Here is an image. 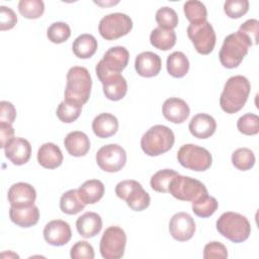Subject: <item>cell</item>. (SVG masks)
<instances>
[{"label":"cell","instance_id":"obj_1","mask_svg":"<svg viewBox=\"0 0 259 259\" xmlns=\"http://www.w3.org/2000/svg\"><path fill=\"white\" fill-rule=\"evenodd\" d=\"M251 85L246 77L242 75L230 77L220 97L221 108L229 114L240 111L248 100Z\"/></svg>","mask_w":259,"mask_h":259},{"label":"cell","instance_id":"obj_2","mask_svg":"<svg viewBox=\"0 0 259 259\" xmlns=\"http://www.w3.org/2000/svg\"><path fill=\"white\" fill-rule=\"evenodd\" d=\"M91 87L92 79L89 71L85 67L74 66L67 73L64 100L83 105L90 97Z\"/></svg>","mask_w":259,"mask_h":259},{"label":"cell","instance_id":"obj_3","mask_svg":"<svg viewBox=\"0 0 259 259\" xmlns=\"http://www.w3.org/2000/svg\"><path fill=\"white\" fill-rule=\"evenodd\" d=\"M175 137L171 128L163 124L151 126L141 139V148L151 157L168 152L174 145Z\"/></svg>","mask_w":259,"mask_h":259},{"label":"cell","instance_id":"obj_4","mask_svg":"<svg viewBox=\"0 0 259 259\" xmlns=\"http://www.w3.org/2000/svg\"><path fill=\"white\" fill-rule=\"evenodd\" d=\"M250 41L240 31L227 35L219 53L221 64L227 69L237 68L248 54Z\"/></svg>","mask_w":259,"mask_h":259},{"label":"cell","instance_id":"obj_5","mask_svg":"<svg viewBox=\"0 0 259 259\" xmlns=\"http://www.w3.org/2000/svg\"><path fill=\"white\" fill-rule=\"evenodd\" d=\"M218 232L233 243L246 241L251 234V226L247 218L234 211L224 212L217 221Z\"/></svg>","mask_w":259,"mask_h":259},{"label":"cell","instance_id":"obj_6","mask_svg":"<svg viewBox=\"0 0 259 259\" xmlns=\"http://www.w3.org/2000/svg\"><path fill=\"white\" fill-rule=\"evenodd\" d=\"M168 192L178 200L191 202L208 194L202 182L189 176L180 175L179 173L171 180Z\"/></svg>","mask_w":259,"mask_h":259},{"label":"cell","instance_id":"obj_7","mask_svg":"<svg viewBox=\"0 0 259 259\" xmlns=\"http://www.w3.org/2000/svg\"><path fill=\"white\" fill-rule=\"evenodd\" d=\"M115 194L123 199L126 204L136 211H142L150 205V195L143 188L142 184L136 180H123L116 184Z\"/></svg>","mask_w":259,"mask_h":259},{"label":"cell","instance_id":"obj_8","mask_svg":"<svg viewBox=\"0 0 259 259\" xmlns=\"http://www.w3.org/2000/svg\"><path fill=\"white\" fill-rule=\"evenodd\" d=\"M177 160L181 166L193 171H205L212 163L208 150L193 144H185L177 152Z\"/></svg>","mask_w":259,"mask_h":259},{"label":"cell","instance_id":"obj_9","mask_svg":"<svg viewBox=\"0 0 259 259\" xmlns=\"http://www.w3.org/2000/svg\"><path fill=\"white\" fill-rule=\"evenodd\" d=\"M95 72L103 86V93L107 99L118 101L125 96L127 92V83L120 73L108 71L100 62L97 63Z\"/></svg>","mask_w":259,"mask_h":259},{"label":"cell","instance_id":"obj_10","mask_svg":"<svg viewBox=\"0 0 259 259\" xmlns=\"http://www.w3.org/2000/svg\"><path fill=\"white\" fill-rule=\"evenodd\" d=\"M126 235L118 226L108 227L100 240V254L105 259H119L124 254Z\"/></svg>","mask_w":259,"mask_h":259},{"label":"cell","instance_id":"obj_11","mask_svg":"<svg viewBox=\"0 0 259 259\" xmlns=\"http://www.w3.org/2000/svg\"><path fill=\"white\" fill-rule=\"evenodd\" d=\"M133 28V20L124 13L115 12L105 15L99 21L98 31L106 40H114L126 35Z\"/></svg>","mask_w":259,"mask_h":259},{"label":"cell","instance_id":"obj_12","mask_svg":"<svg viewBox=\"0 0 259 259\" xmlns=\"http://www.w3.org/2000/svg\"><path fill=\"white\" fill-rule=\"evenodd\" d=\"M187 35L197 53L208 55L213 51L217 36L212 25L208 21L199 24H189Z\"/></svg>","mask_w":259,"mask_h":259},{"label":"cell","instance_id":"obj_13","mask_svg":"<svg viewBox=\"0 0 259 259\" xmlns=\"http://www.w3.org/2000/svg\"><path fill=\"white\" fill-rule=\"evenodd\" d=\"M96 162L99 168L105 172H118L126 163V153L121 146L108 144L97 151Z\"/></svg>","mask_w":259,"mask_h":259},{"label":"cell","instance_id":"obj_14","mask_svg":"<svg viewBox=\"0 0 259 259\" xmlns=\"http://www.w3.org/2000/svg\"><path fill=\"white\" fill-rule=\"evenodd\" d=\"M169 232L172 238L176 241H188L195 233V222L187 212H176L170 219Z\"/></svg>","mask_w":259,"mask_h":259},{"label":"cell","instance_id":"obj_15","mask_svg":"<svg viewBox=\"0 0 259 259\" xmlns=\"http://www.w3.org/2000/svg\"><path fill=\"white\" fill-rule=\"evenodd\" d=\"M44 238L52 246L66 245L72 238L70 225L62 220L51 221L44 228Z\"/></svg>","mask_w":259,"mask_h":259},{"label":"cell","instance_id":"obj_16","mask_svg":"<svg viewBox=\"0 0 259 259\" xmlns=\"http://www.w3.org/2000/svg\"><path fill=\"white\" fill-rule=\"evenodd\" d=\"M5 157L14 165L27 163L31 156L30 143L24 138H13L4 148Z\"/></svg>","mask_w":259,"mask_h":259},{"label":"cell","instance_id":"obj_17","mask_svg":"<svg viewBox=\"0 0 259 259\" xmlns=\"http://www.w3.org/2000/svg\"><path fill=\"white\" fill-rule=\"evenodd\" d=\"M7 198L11 206H27L34 203L36 198V191L28 183L17 182L12 184L8 189Z\"/></svg>","mask_w":259,"mask_h":259},{"label":"cell","instance_id":"obj_18","mask_svg":"<svg viewBox=\"0 0 259 259\" xmlns=\"http://www.w3.org/2000/svg\"><path fill=\"white\" fill-rule=\"evenodd\" d=\"M162 67L161 58L153 52H143L135 60V69L138 75L151 78L157 76Z\"/></svg>","mask_w":259,"mask_h":259},{"label":"cell","instance_id":"obj_19","mask_svg":"<svg viewBox=\"0 0 259 259\" xmlns=\"http://www.w3.org/2000/svg\"><path fill=\"white\" fill-rule=\"evenodd\" d=\"M164 117L173 123H182L189 116L190 109L188 104L181 98L170 97L162 105Z\"/></svg>","mask_w":259,"mask_h":259},{"label":"cell","instance_id":"obj_20","mask_svg":"<svg viewBox=\"0 0 259 259\" xmlns=\"http://www.w3.org/2000/svg\"><path fill=\"white\" fill-rule=\"evenodd\" d=\"M128 60V51L124 47L116 46L107 50L103 55V58L99 62L108 71L120 73L127 66Z\"/></svg>","mask_w":259,"mask_h":259},{"label":"cell","instance_id":"obj_21","mask_svg":"<svg viewBox=\"0 0 259 259\" xmlns=\"http://www.w3.org/2000/svg\"><path fill=\"white\" fill-rule=\"evenodd\" d=\"M188 128L190 134L197 139H207L217 130L215 119L206 113H197L189 121Z\"/></svg>","mask_w":259,"mask_h":259},{"label":"cell","instance_id":"obj_22","mask_svg":"<svg viewBox=\"0 0 259 259\" xmlns=\"http://www.w3.org/2000/svg\"><path fill=\"white\" fill-rule=\"evenodd\" d=\"M9 218L12 223L21 228H29L37 224L39 219V210L33 203L27 206H11L9 209Z\"/></svg>","mask_w":259,"mask_h":259},{"label":"cell","instance_id":"obj_23","mask_svg":"<svg viewBox=\"0 0 259 259\" xmlns=\"http://www.w3.org/2000/svg\"><path fill=\"white\" fill-rule=\"evenodd\" d=\"M76 229L83 238H93L98 235L102 229V219L96 212L87 211L77 219Z\"/></svg>","mask_w":259,"mask_h":259},{"label":"cell","instance_id":"obj_24","mask_svg":"<svg viewBox=\"0 0 259 259\" xmlns=\"http://www.w3.org/2000/svg\"><path fill=\"white\" fill-rule=\"evenodd\" d=\"M64 146L71 156L83 157L90 149V141L85 133L74 131L66 136Z\"/></svg>","mask_w":259,"mask_h":259},{"label":"cell","instance_id":"obj_25","mask_svg":"<svg viewBox=\"0 0 259 259\" xmlns=\"http://www.w3.org/2000/svg\"><path fill=\"white\" fill-rule=\"evenodd\" d=\"M61 149L54 143L42 144L37 151V162L46 169H55L63 162Z\"/></svg>","mask_w":259,"mask_h":259},{"label":"cell","instance_id":"obj_26","mask_svg":"<svg viewBox=\"0 0 259 259\" xmlns=\"http://www.w3.org/2000/svg\"><path fill=\"white\" fill-rule=\"evenodd\" d=\"M118 120L111 113H100L92 121V131L100 139H106L116 134Z\"/></svg>","mask_w":259,"mask_h":259},{"label":"cell","instance_id":"obj_27","mask_svg":"<svg viewBox=\"0 0 259 259\" xmlns=\"http://www.w3.org/2000/svg\"><path fill=\"white\" fill-rule=\"evenodd\" d=\"M77 190L85 204H94L102 198L105 188L100 180L90 179L86 180Z\"/></svg>","mask_w":259,"mask_h":259},{"label":"cell","instance_id":"obj_28","mask_svg":"<svg viewBox=\"0 0 259 259\" xmlns=\"http://www.w3.org/2000/svg\"><path fill=\"white\" fill-rule=\"evenodd\" d=\"M97 40L89 33H83L75 38L72 45L74 55L79 59H89L97 51Z\"/></svg>","mask_w":259,"mask_h":259},{"label":"cell","instance_id":"obj_29","mask_svg":"<svg viewBox=\"0 0 259 259\" xmlns=\"http://www.w3.org/2000/svg\"><path fill=\"white\" fill-rule=\"evenodd\" d=\"M151 45L161 51H168L176 44V33L173 29L156 27L150 34Z\"/></svg>","mask_w":259,"mask_h":259},{"label":"cell","instance_id":"obj_30","mask_svg":"<svg viewBox=\"0 0 259 259\" xmlns=\"http://www.w3.org/2000/svg\"><path fill=\"white\" fill-rule=\"evenodd\" d=\"M166 67L169 75L174 78H182L188 73L189 61L182 52H174L168 56Z\"/></svg>","mask_w":259,"mask_h":259},{"label":"cell","instance_id":"obj_31","mask_svg":"<svg viewBox=\"0 0 259 259\" xmlns=\"http://www.w3.org/2000/svg\"><path fill=\"white\" fill-rule=\"evenodd\" d=\"M85 205L86 204L82 201L77 189L66 191L60 198V208L67 214H76L83 210Z\"/></svg>","mask_w":259,"mask_h":259},{"label":"cell","instance_id":"obj_32","mask_svg":"<svg viewBox=\"0 0 259 259\" xmlns=\"http://www.w3.org/2000/svg\"><path fill=\"white\" fill-rule=\"evenodd\" d=\"M183 11L190 24H199L207 21V10L205 5L200 1H186L183 5Z\"/></svg>","mask_w":259,"mask_h":259},{"label":"cell","instance_id":"obj_33","mask_svg":"<svg viewBox=\"0 0 259 259\" xmlns=\"http://www.w3.org/2000/svg\"><path fill=\"white\" fill-rule=\"evenodd\" d=\"M192 211L199 218H208L212 215L219 207L218 200L208 194H205L192 202Z\"/></svg>","mask_w":259,"mask_h":259},{"label":"cell","instance_id":"obj_34","mask_svg":"<svg viewBox=\"0 0 259 259\" xmlns=\"http://www.w3.org/2000/svg\"><path fill=\"white\" fill-rule=\"evenodd\" d=\"M178 173L172 169H162L157 171L150 180V185L153 190L161 193H167L169 191V185L171 180Z\"/></svg>","mask_w":259,"mask_h":259},{"label":"cell","instance_id":"obj_35","mask_svg":"<svg viewBox=\"0 0 259 259\" xmlns=\"http://www.w3.org/2000/svg\"><path fill=\"white\" fill-rule=\"evenodd\" d=\"M255 155L251 149L239 148L232 154V163L238 170H250L255 164Z\"/></svg>","mask_w":259,"mask_h":259},{"label":"cell","instance_id":"obj_36","mask_svg":"<svg viewBox=\"0 0 259 259\" xmlns=\"http://www.w3.org/2000/svg\"><path fill=\"white\" fill-rule=\"evenodd\" d=\"M81 111L82 105L64 100L58 105L56 114L61 121L65 123H71L80 116Z\"/></svg>","mask_w":259,"mask_h":259},{"label":"cell","instance_id":"obj_37","mask_svg":"<svg viewBox=\"0 0 259 259\" xmlns=\"http://www.w3.org/2000/svg\"><path fill=\"white\" fill-rule=\"evenodd\" d=\"M18 11L27 19H36L44 14L45 3L41 0H20Z\"/></svg>","mask_w":259,"mask_h":259},{"label":"cell","instance_id":"obj_38","mask_svg":"<svg viewBox=\"0 0 259 259\" xmlns=\"http://www.w3.org/2000/svg\"><path fill=\"white\" fill-rule=\"evenodd\" d=\"M155 19L161 28L174 29L178 25V15L176 11L168 6L159 8L156 12Z\"/></svg>","mask_w":259,"mask_h":259},{"label":"cell","instance_id":"obj_39","mask_svg":"<svg viewBox=\"0 0 259 259\" xmlns=\"http://www.w3.org/2000/svg\"><path fill=\"white\" fill-rule=\"evenodd\" d=\"M71 35V28L66 22L57 21L52 23L48 30L47 36L49 40L54 44H62L65 42Z\"/></svg>","mask_w":259,"mask_h":259},{"label":"cell","instance_id":"obj_40","mask_svg":"<svg viewBox=\"0 0 259 259\" xmlns=\"http://www.w3.org/2000/svg\"><path fill=\"white\" fill-rule=\"evenodd\" d=\"M238 131L246 136H255L259 133V117L254 113H246L237 121Z\"/></svg>","mask_w":259,"mask_h":259},{"label":"cell","instance_id":"obj_41","mask_svg":"<svg viewBox=\"0 0 259 259\" xmlns=\"http://www.w3.org/2000/svg\"><path fill=\"white\" fill-rule=\"evenodd\" d=\"M249 10L248 0H227L224 3V11L228 17L236 19L242 17Z\"/></svg>","mask_w":259,"mask_h":259},{"label":"cell","instance_id":"obj_42","mask_svg":"<svg viewBox=\"0 0 259 259\" xmlns=\"http://www.w3.org/2000/svg\"><path fill=\"white\" fill-rule=\"evenodd\" d=\"M70 256L72 259H93L94 249L88 242L78 241L72 246Z\"/></svg>","mask_w":259,"mask_h":259},{"label":"cell","instance_id":"obj_43","mask_svg":"<svg viewBox=\"0 0 259 259\" xmlns=\"http://www.w3.org/2000/svg\"><path fill=\"white\" fill-rule=\"evenodd\" d=\"M238 31H240L243 35L247 37L251 46L258 44L259 21L257 19H248L240 25Z\"/></svg>","mask_w":259,"mask_h":259},{"label":"cell","instance_id":"obj_44","mask_svg":"<svg viewBox=\"0 0 259 259\" xmlns=\"http://www.w3.org/2000/svg\"><path fill=\"white\" fill-rule=\"evenodd\" d=\"M228 250L226 246L218 241H212L207 243L203 248V258H227Z\"/></svg>","mask_w":259,"mask_h":259},{"label":"cell","instance_id":"obj_45","mask_svg":"<svg viewBox=\"0 0 259 259\" xmlns=\"http://www.w3.org/2000/svg\"><path fill=\"white\" fill-rule=\"evenodd\" d=\"M17 23V16L15 12L4 5L0 6V29L2 31L11 29Z\"/></svg>","mask_w":259,"mask_h":259},{"label":"cell","instance_id":"obj_46","mask_svg":"<svg viewBox=\"0 0 259 259\" xmlns=\"http://www.w3.org/2000/svg\"><path fill=\"white\" fill-rule=\"evenodd\" d=\"M16 117V109L9 101L0 102V122H7L12 124Z\"/></svg>","mask_w":259,"mask_h":259},{"label":"cell","instance_id":"obj_47","mask_svg":"<svg viewBox=\"0 0 259 259\" xmlns=\"http://www.w3.org/2000/svg\"><path fill=\"white\" fill-rule=\"evenodd\" d=\"M14 128L10 123L7 122H0V140L1 148H5L6 145L9 143L10 140H12L14 137Z\"/></svg>","mask_w":259,"mask_h":259}]
</instances>
